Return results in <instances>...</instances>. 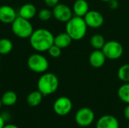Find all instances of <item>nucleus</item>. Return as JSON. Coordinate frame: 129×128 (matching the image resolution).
I'll return each instance as SVG.
<instances>
[{
	"instance_id": "1",
	"label": "nucleus",
	"mask_w": 129,
	"mask_h": 128,
	"mask_svg": "<svg viewBox=\"0 0 129 128\" xmlns=\"http://www.w3.org/2000/svg\"><path fill=\"white\" fill-rule=\"evenodd\" d=\"M29 38L31 47L36 51L45 52L54 45V36L50 30L40 28L34 30Z\"/></svg>"
},
{
	"instance_id": "2",
	"label": "nucleus",
	"mask_w": 129,
	"mask_h": 128,
	"mask_svg": "<svg viewBox=\"0 0 129 128\" xmlns=\"http://www.w3.org/2000/svg\"><path fill=\"white\" fill-rule=\"evenodd\" d=\"M87 28L88 26L82 17L74 16L66 23V32L75 41L81 40L85 37Z\"/></svg>"
},
{
	"instance_id": "3",
	"label": "nucleus",
	"mask_w": 129,
	"mask_h": 128,
	"mask_svg": "<svg viewBox=\"0 0 129 128\" xmlns=\"http://www.w3.org/2000/svg\"><path fill=\"white\" fill-rule=\"evenodd\" d=\"M59 87V80L52 72H44L38 80L37 88L43 96L54 94Z\"/></svg>"
},
{
	"instance_id": "4",
	"label": "nucleus",
	"mask_w": 129,
	"mask_h": 128,
	"mask_svg": "<svg viewBox=\"0 0 129 128\" xmlns=\"http://www.w3.org/2000/svg\"><path fill=\"white\" fill-rule=\"evenodd\" d=\"M11 29L14 34L20 38H28L34 31L29 20L17 16L11 23Z\"/></svg>"
},
{
	"instance_id": "5",
	"label": "nucleus",
	"mask_w": 129,
	"mask_h": 128,
	"mask_svg": "<svg viewBox=\"0 0 129 128\" xmlns=\"http://www.w3.org/2000/svg\"><path fill=\"white\" fill-rule=\"evenodd\" d=\"M28 68L36 73L45 72L49 66L48 59L39 53H35L31 54L27 60Z\"/></svg>"
},
{
	"instance_id": "6",
	"label": "nucleus",
	"mask_w": 129,
	"mask_h": 128,
	"mask_svg": "<svg viewBox=\"0 0 129 128\" xmlns=\"http://www.w3.org/2000/svg\"><path fill=\"white\" fill-rule=\"evenodd\" d=\"M101 50L104 52L105 57L110 60L119 59L124 52V48L122 44L114 40L106 41Z\"/></svg>"
},
{
	"instance_id": "7",
	"label": "nucleus",
	"mask_w": 129,
	"mask_h": 128,
	"mask_svg": "<svg viewBox=\"0 0 129 128\" xmlns=\"http://www.w3.org/2000/svg\"><path fill=\"white\" fill-rule=\"evenodd\" d=\"M94 117V112L92 109L88 107H83L76 112L75 121L79 126L86 127L93 123Z\"/></svg>"
},
{
	"instance_id": "8",
	"label": "nucleus",
	"mask_w": 129,
	"mask_h": 128,
	"mask_svg": "<svg viewBox=\"0 0 129 128\" xmlns=\"http://www.w3.org/2000/svg\"><path fill=\"white\" fill-rule=\"evenodd\" d=\"M53 17L58 21L67 23L69 21L73 16V10L65 4H60L58 3L53 8L52 10Z\"/></svg>"
},
{
	"instance_id": "9",
	"label": "nucleus",
	"mask_w": 129,
	"mask_h": 128,
	"mask_svg": "<svg viewBox=\"0 0 129 128\" xmlns=\"http://www.w3.org/2000/svg\"><path fill=\"white\" fill-rule=\"evenodd\" d=\"M73 108V103L70 98L67 97H60L54 103L53 109L54 112L60 115L64 116L68 115Z\"/></svg>"
},
{
	"instance_id": "10",
	"label": "nucleus",
	"mask_w": 129,
	"mask_h": 128,
	"mask_svg": "<svg viewBox=\"0 0 129 128\" xmlns=\"http://www.w3.org/2000/svg\"><path fill=\"white\" fill-rule=\"evenodd\" d=\"M84 20L88 27L97 29L101 27L104 22V18L102 14L98 11H88L84 16Z\"/></svg>"
},
{
	"instance_id": "11",
	"label": "nucleus",
	"mask_w": 129,
	"mask_h": 128,
	"mask_svg": "<svg viewBox=\"0 0 129 128\" xmlns=\"http://www.w3.org/2000/svg\"><path fill=\"white\" fill-rule=\"evenodd\" d=\"M17 16V13L13 7L6 5L0 6V21L2 23H12Z\"/></svg>"
},
{
	"instance_id": "12",
	"label": "nucleus",
	"mask_w": 129,
	"mask_h": 128,
	"mask_svg": "<svg viewBox=\"0 0 129 128\" xmlns=\"http://www.w3.org/2000/svg\"><path fill=\"white\" fill-rule=\"evenodd\" d=\"M96 128H119V121L110 115L101 116L96 124Z\"/></svg>"
},
{
	"instance_id": "13",
	"label": "nucleus",
	"mask_w": 129,
	"mask_h": 128,
	"mask_svg": "<svg viewBox=\"0 0 129 128\" xmlns=\"http://www.w3.org/2000/svg\"><path fill=\"white\" fill-rule=\"evenodd\" d=\"M106 59L107 57L102 50H94L89 56V63L92 67L98 69L104 65Z\"/></svg>"
},
{
	"instance_id": "14",
	"label": "nucleus",
	"mask_w": 129,
	"mask_h": 128,
	"mask_svg": "<svg viewBox=\"0 0 129 128\" xmlns=\"http://www.w3.org/2000/svg\"><path fill=\"white\" fill-rule=\"evenodd\" d=\"M36 8L33 4L31 3H26L23 5L18 11V16L27 20L33 19L36 15Z\"/></svg>"
},
{
	"instance_id": "15",
	"label": "nucleus",
	"mask_w": 129,
	"mask_h": 128,
	"mask_svg": "<svg viewBox=\"0 0 129 128\" xmlns=\"http://www.w3.org/2000/svg\"><path fill=\"white\" fill-rule=\"evenodd\" d=\"M89 5L86 0H76L73 6V12L75 16L84 17V16L88 12Z\"/></svg>"
},
{
	"instance_id": "16",
	"label": "nucleus",
	"mask_w": 129,
	"mask_h": 128,
	"mask_svg": "<svg viewBox=\"0 0 129 128\" xmlns=\"http://www.w3.org/2000/svg\"><path fill=\"white\" fill-rule=\"evenodd\" d=\"M72 41H73L72 38L65 32L54 36V44L58 46L59 48H60L61 49H63L70 46V44L72 43Z\"/></svg>"
},
{
	"instance_id": "17",
	"label": "nucleus",
	"mask_w": 129,
	"mask_h": 128,
	"mask_svg": "<svg viewBox=\"0 0 129 128\" xmlns=\"http://www.w3.org/2000/svg\"><path fill=\"white\" fill-rule=\"evenodd\" d=\"M43 94L39 91H34L29 93L26 97V102L32 107L38 106L42 101Z\"/></svg>"
},
{
	"instance_id": "18",
	"label": "nucleus",
	"mask_w": 129,
	"mask_h": 128,
	"mask_svg": "<svg viewBox=\"0 0 129 128\" xmlns=\"http://www.w3.org/2000/svg\"><path fill=\"white\" fill-rule=\"evenodd\" d=\"M2 103L6 106H14L17 101V95L12 91H8L5 92L1 97Z\"/></svg>"
},
{
	"instance_id": "19",
	"label": "nucleus",
	"mask_w": 129,
	"mask_h": 128,
	"mask_svg": "<svg viewBox=\"0 0 129 128\" xmlns=\"http://www.w3.org/2000/svg\"><path fill=\"white\" fill-rule=\"evenodd\" d=\"M105 43V38L101 34H95L92 35L90 39V44L95 50H101Z\"/></svg>"
},
{
	"instance_id": "20",
	"label": "nucleus",
	"mask_w": 129,
	"mask_h": 128,
	"mask_svg": "<svg viewBox=\"0 0 129 128\" xmlns=\"http://www.w3.org/2000/svg\"><path fill=\"white\" fill-rule=\"evenodd\" d=\"M117 94L119 98L122 102L129 104V82H126L120 86Z\"/></svg>"
},
{
	"instance_id": "21",
	"label": "nucleus",
	"mask_w": 129,
	"mask_h": 128,
	"mask_svg": "<svg viewBox=\"0 0 129 128\" xmlns=\"http://www.w3.org/2000/svg\"><path fill=\"white\" fill-rule=\"evenodd\" d=\"M13 49L12 41L6 38H2L0 39V54L5 55L9 54Z\"/></svg>"
},
{
	"instance_id": "22",
	"label": "nucleus",
	"mask_w": 129,
	"mask_h": 128,
	"mask_svg": "<svg viewBox=\"0 0 129 128\" xmlns=\"http://www.w3.org/2000/svg\"><path fill=\"white\" fill-rule=\"evenodd\" d=\"M118 78L124 82H129V63L121 66L117 72Z\"/></svg>"
},
{
	"instance_id": "23",
	"label": "nucleus",
	"mask_w": 129,
	"mask_h": 128,
	"mask_svg": "<svg viewBox=\"0 0 129 128\" xmlns=\"http://www.w3.org/2000/svg\"><path fill=\"white\" fill-rule=\"evenodd\" d=\"M53 17L52 11L48 8H43L38 12V17L42 21H48Z\"/></svg>"
},
{
	"instance_id": "24",
	"label": "nucleus",
	"mask_w": 129,
	"mask_h": 128,
	"mask_svg": "<svg viewBox=\"0 0 129 128\" xmlns=\"http://www.w3.org/2000/svg\"><path fill=\"white\" fill-rule=\"evenodd\" d=\"M62 49L60 48H59L58 46L55 45L54 44L53 45H51L50 47V48L48 50V52L49 54V55L51 57H54V58H57V57H59L60 55H61V53H62Z\"/></svg>"
},
{
	"instance_id": "25",
	"label": "nucleus",
	"mask_w": 129,
	"mask_h": 128,
	"mask_svg": "<svg viewBox=\"0 0 129 128\" xmlns=\"http://www.w3.org/2000/svg\"><path fill=\"white\" fill-rule=\"evenodd\" d=\"M108 5H109V7L110 8L113 9V10H116L119 8V2L117 0H110L109 2H108Z\"/></svg>"
},
{
	"instance_id": "26",
	"label": "nucleus",
	"mask_w": 129,
	"mask_h": 128,
	"mask_svg": "<svg viewBox=\"0 0 129 128\" xmlns=\"http://www.w3.org/2000/svg\"><path fill=\"white\" fill-rule=\"evenodd\" d=\"M59 1L60 0H44L45 5L50 8H54L55 5H57L59 3Z\"/></svg>"
},
{
	"instance_id": "27",
	"label": "nucleus",
	"mask_w": 129,
	"mask_h": 128,
	"mask_svg": "<svg viewBox=\"0 0 129 128\" xmlns=\"http://www.w3.org/2000/svg\"><path fill=\"white\" fill-rule=\"evenodd\" d=\"M124 116L127 120L129 121V104L127 105V106L125 107V109L124 110Z\"/></svg>"
},
{
	"instance_id": "28",
	"label": "nucleus",
	"mask_w": 129,
	"mask_h": 128,
	"mask_svg": "<svg viewBox=\"0 0 129 128\" xmlns=\"http://www.w3.org/2000/svg\"><path fill=\"white\" fill-rule=\"evenodd\" d=\"M5 126V118L0 115V128H3Z\"/></svg>"
},
{
	"instance_id": "29",
	"label": "nucleus",
	"mask_w": 129,
	"mask_h": 128,
	"mask_svg": "<svg viewBox=\"0 0 129 128\" xmlns=\"http://www.w3.org/2000/svg\"><path fill=\"white\" fill-rule=\"evenodd\" d=\"M3 128H19L17 125H15V124H5V126L3 127Z\"/></svg>"
},
{
	"instance_id": "30",
	"label": "nucleus",
	"mask_w": 129,
	"mask_h": 128,
	"mask_svg": "<svg viewBox=\"0 0 129 128\" xmlns=\"http://www.w3.org/2000/svg\"><path fill=\"white\" fill-rule=\"evenodd\" d=\"M101 1H102V2H109L110 0H101Z\"/></svg>"
},
{
	"instance_id": "31",
	"label": "nucleus",
	"mask_w": 129,
	"mask_h": 128,
	"mask_svg": "<svg viewBox=\"0 0 129 128\" xmlns=\"http://www.w3.org/2000/svg\"><path fill=\"white\" fill-rule=\"evenodd\" d=\"M2 100H1V98H0V109L2 107Z\"/></svg>"
},
{
	"instance_id": "32",
	"label": "nucleus",
	"mask_w": 129,
	"mask_h": 128,
	"mask_svg": "<svg viewBox=\"0 0 129 128\" xmlns=\"http://www.w3.org/2000/svg\"><path fill=\"white\" fill-rule=\"evenodd\" d=\"M0 63H1V54H0Z\"/></svg>"
},
{
	"instance_id": "33",
	"label": "nucleus",
	"mask_w": 129,
	"mask_h": 128,
	"mask_svg": "<svg viewBox=\"0 0 129 128\" xmlns=\"http://www.w3.org/2000/svg\"><path fill=\"white\" fill-rule=\"evenodd\" d=\"M128 128H129V124H128Z\"/></svg>"
}]
</instances>
